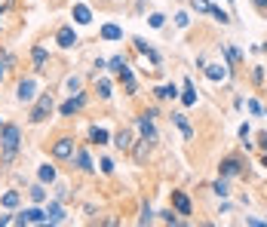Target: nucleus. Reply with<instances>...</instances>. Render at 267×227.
Segmentation results:
<instances>
[{"label":"nucleus","mask_w":267,"mask_h":227,"mask_svg":"<svg viewBox=\"0 0 267 227\" xmlns=\"http://www.w3.org/2000/svg\"><path fill=\"white\" fill-rule=\"evenodd\" d=\"M203 74H206L212 83H221V80L228 77V68H224V65H209V61H206V65H203Z\"/></svg>","instance_id":"19"},{"label":"nucleus","mask_w":267,"mask_h":227,"mask_svg":"<svg viewBox=\"0 0 267 227\" xmlns=\"http://www.w3.org/2000/svg\"><path fill=\"white\" fill-rule=\"evenodd\" d=\"M157 215H154V209L148 206V203H141V215H138V224H151Z\"/></svg>","instance_id":"35"},{"label":"nucleus","mask_w":267,"mask_h":227,"mask_svg":"<svg viewBox=\"0 0 267 227\" xmlns=\"http://www.w3.org/2000/svg\"><path fill=\"white\" fill-rule=\"evenodd\" d=\"M0 126H3V123H0Z\"/></svg>","instance_id":"51"},{"label":"nucleus","mask_w":267,"mask_h":227,"mask_svg":"<svg viewBox=\"0 0 267 227\" xmlns=\"http://www.w3.org/2000/svg\"><path fill=\"white\" fill-rule=\"evenodd\" d=\"M55 178H58V172H55V166H49V163H43V166L37 169V181H43V184H55Z\"/></svg>","instance_id":"25"},{"label":"nucleus","mask_w":267,"mask_h":227,"mask_svg":"<svg viewBox=\"0 0 267 227\" xmlns=\"http://www.w3.org/2000/svg\"><path fill=\"white\" fill-rule=\"evenodd\" d=\"M228 3H231V6H234V3H237V0H228Z\"/></svg>","instance_id":"49"},{"label":"nucleus","mask_w":267,"mask_h":227,"mask_svg":"<svg viewBox=\"0 0 267 227\" xmlns=\"http://www.w3.org/2000/svg\"><path fill=\"white\" fill-rule=\"evenodd\" d=\"M52 191H55V200H58V203H65V200H71V191H68V184H55Z\"/></svg>","instance_id":"38"},{"label":"nucleus","mask_w":267,"mask_h":227,"mask_svg":"<svg viewBox=\"0 0 267 227\" xmlns=\"http://www.w3.org/2000/svg\"><path fill=\"white\" fill-rule=\"evenodd\" d=\"M132 46H135V49H138L141 55H148V49H151V43H148L145 37H132Z\"/></svg>","instance_id":"39"},{"label":"nucleus","mask_w":267,"mask_h":227,"mask_svg":"<svg viewBox=\"0 0 267 227\" xmlns=\"http://www.w3.org/2000/svg\"><path fill=\"white\" fill-rule=\"evenodd\" d=\"M135 126H138V132H141V138H148L151 145H157L160 141V132H157V126H154V120L151 117H135Z\"/></svg>","instance_id":"8"},{"label":"nucleus","mask_w":267,"mask_h":227,"mask_svg":"<svg viewBox=\"0 0 267 227\" xmlns=\"http://www.w3.org/2000/svg\"><path fill=\"white\" fill-rule=\"evenodd\" d=\"M141 114H145V117H151V120H157V117H160V108H157V105H151V108H145Z\"/></svg>","instance_id":"43"},{"label":"nucleus","mask_w":267,"mask_h":227,"mask_svg":"<svg viewBox=\"0 0 267 227\" xmlns=\"http://www.w3.org/2000/svg\"><path fill=\"white\" fill-rule=\"evenodd\" d=\"M243 172H246V160H243L240 154H228V157L218 163V175L228 178V181L237 178V175H243Z\"/></svg>","instance_id":"3"},{"label":"nucleus","mask_w":267,"mask_h":227,"mask_svg":"<svg viewBox=\"0 0 267 227\" xmlns=\"http://www.w3.org/2000/svg\"><path fill=\"white\" fill-rule=\"evenodd\" d=\"M111 141V132L105 126H89V145H108Z\"/></svg>","instance_id":"22"},{"label":"nucleus","mask_w":267,"mask_h":227,"mask_svg":"<svg viewBox=\"0 0 267 227\" xmlns=\"http://www.w3.org/2000/svg\"><path fill=\"white\" fill-rule=\"evenodd\" d=\"M46 224H65V209H61L58 200H52L46 206Z\"/></svg>","instance_id":"16"},{"label":"nucleus","mask_w":267,"mask_h":227,"mask_svg":"<svg viewBox=\"0 0 267 227\" xmlns=\"http://www.w3.org/2000/svg\"><path fill=\"white\" fill-rule=\"evenodd\" d=\"M261 49H264V52H267V43H264V46H261Z\"/></svg>","instance_id":"50"},{"label":"nucleus","mask_w":267,"mask_h":227,"mask_svg":"<svg viewBox=\"0 0 267 227\" xmlns=\"http://www.w3.org/2000/svg\"><path fill=\"white\" fill-rule=\"evenodd\" d=\"M52 108H55V95L52 92H40V98L34 101V108H31V114H28V123H43L49 114H52Z\"/></svg>","instance_id":"2"},{"label":"nucleus","mask_w":267,"mask_h":227,"mask_svg":"<svg viewBox=\"0 0 267 227\" xmlns=\"http://www.w3.org/2000/svg\"><path fill=\"white\" fill-rule=\"evenodd\" d=\"M3 224H12V215H0V227Z\"/></svg>","instance_id":"48"},{"label":"nucleus","mask_w":267,"mask_h":227,"mask_svg":"<svg viewBox=\"0 0 267 227\" xmlns=\"http://www.w3.org/2000/svg\"><path fill=\"white\" fill-rule=\"evenodd\" d=\"M74 138H68V135H61L58 141H52V160H71L74 157Z\"/></svg>","instance_id":"7"},{"label":"nucleus","mask_w":267,"mask_h":227,"mask_svg":"<svg viewBox=\"0 0 267 227\" xmlns=\"http://www.w3.org/2000/svg\"><path fill=\"white\" fill-rule=\"evenodd\" d=\"M132 141H135V138H132V132H129V129H120V132L114 135V148H117V151H123V154L132 148Z\"/></svg>","instance_id":"23"},{"label":"nucleus","mask_w":267,"mask_h":227,"mask_svg":"<svg viewBox=\"0 0 267 227\" xmlns=\"http://www.w3.org/2000/svg\"><path fill=\"white\" fill-rule=\"evenodd\" d=\"M15 61V55L12 52H0V83H3V77H6V68Z\"/></svg>","instance_id":"34"},{"label":"nucleus","mask_w":267,"mask_h":227,"mask_svg":"<svg viewBox=\"0 0 267 227\" xmlns=\"http://www.w3.org/2000/svg\"><path fill=\"white\" fill-rule=\"evenodd\" d=\"M98 37H101V40H108V43L123 40V28H120V25H114V22H105V25H101V31H98Z\"/></svg>","instance_id":"14"},{"label":"nucleus","mask_w":267,"mask_h":227,"mask_svg":"<svg viewBox=\"0 0 267 227\" xmlns=\"http://www.w3.org/2000/svg\"><path fill=\"white\" fill-rule=\"evenodd\" d=\"M154 98H157V101L178 98V86H175V83H163V86H157V89H154Z\"/></svg>","instance_id":"20"},{"label":"nucleus","mask_w":267,"mask_h":227,"mask_svg":"<svg viewBox=\"0 0 267 227\" xmlns=\"http://www.w3.org/2000/svg\"><path fill=\"white\" fill-rule=\"evenodd\" d=\"M175 25H178V28H188V25H191V15H188L184 9H181V12H175Z\"/></svg>","instance_id":"42"},{"label":"nucleus","mask_w":267,"mask_h":227,"mask_svg":"<svg viewBox=\"0 0 267 227\" xmlns=\"http://www.w3.org/2000/svg\"><path fill=\"white\" fill-rule=\"evenodd\" d=\"M126 68H129L126 55H114V58H108V71H111V74H117V77H120V74H123Z\"/></svg>","instance_id":"26"},{"label":"nucleus","mask_w":267,"mask_h":227,"mask_svg":"<svg viewBox=\"0 0 267 227\" xmlns=\"http://www.w3.org/2000/svg\"><path fill=\"white\" fill-rule=\"evenodd\" d=\"M188 3L197 15H209V9H212V0H188Z\"/></svg>","instance_id":"31"},{"label":"nucleus","mask_w":267,"mask_h":227,"mask_svg":"<svg viewBox=\"0 0 267 227\" xmlns=\"http://www.w3.org/2000/svg\"><path fill=\"white\" fill-rule=\"evenodd\" d=\"M160 221H163V224H181V218H178L175 209H163V212H160Z\"/></svg>","instance_id":"33"},{"label":"nucleus","mask_w":267,"mask_h":227,"mask_svg":"<svg viewBox=\"0 0 267 227\" xmlns=\"http://www.w3.org/2000/svg\"><path fill=\"white\" fill-rule=\"evenodd\" d=\"M80 86H83V80H80L77 74H71V77L65 80V89H68V95H74V92H80Z\"/></svg>","instance_id":"32"},{"label":"nucleus","mask_w":267,"mask_h":227,"mask_svg":"<svg viewBox=\"0 0 267 227\" xmlns=\"http://www.w3.org/2000/svg\"><path fill=\"white\" fill-rule=\"evenodd\" d=\"M22 148V126L18 123H3L0 126V166H12Z\"/></svg>","instance_id":"1"},{"label":"nucleus","mask_w":267,"mask_h":227,"mask_svg":"<svg viewBox=\"0 0 267 227\" xmlns=\"http://www.w3.org/2000/svg\"><path fill=\"white\" fill-rule=\"evenodd\" d=\"M28 197H31V203H37V206H40V203H46V200H49V191H46V184H43V181H37V184H31V188H28Z\"/></svg>","instance_id":"21"},{"label":"nucleus","mask_w":267,"mask_h":227,"mask_svg":"<svg viewBox=\"0 0 267 227\" xmlns=\"http://www.w3.org/2000/svg\"><path fill=\"white\" fill-rule=\"evenodd\" d=\"M55 43H58L61 49H74V46L80 43V37H77L74 25H61V28L55 31Z\"/></svg>","instance_id":"6"},{"label":"nucleus","mask_w":267,"mask_h":227,"mask_svg":"<svg viewBox=\"0 0 267 227\" xmlns=\"http://www.w3.org/2000/svg\"><path fill=\"white\" fill-rule=\"evenodd\" d=\"M46 58H49V49L46 46H31V65H34V71H46Z\"/></svg>","instance_id":"13"},{"label":"nucleus","mask_w":267,"mask_h":227,"mask_svg":"<svg viewBox=\"0 0 267 227\" xmlns=\"http://www.w3.org/2000/svg\"><path fill=\"white\" fill-rule=\"evenodd\" d=\"M98 166H101V175H114V169H117L111 157H101V163H98Z\"/></svg>","instance_id":"40"},{"label":"nucleus","mask_w":267,"mask_h":227,"mask_svg":"<svg viewBox=\"0 0 267 227\" xmlns=\"http://www.w3.org/2000/svg\"><path fill=\"white\" fill-rule=\"evenodd\" d=\"M25 212V218H28V224H46V209H40L37 203L31 206V209H22Z\"/></svg>","instance_id":"24"},{"label":"nucleus","mask_w":267,"mask_h":227,"mask_svg":"<svg viewBox=\"0 0 267 227\" xmlns=\"http://www.w3.org/2000/svg\"><path fill=\"white\" fill-rule=\"evenodd\" d=\"M209 15H212L215 22H221V25H231V22H234V15H231L228 9H221V6H215V3H212V9H209Z\"/></svg>","instance_id":"29"},{"label":"nucleus","mask_w":267,"mask_h":227,"mask_svg":"<svg viewBox=\"0 0 267 227\" xmlns=\"http://www.w3.org/2000/svg\"><path fill=\"white\" fill-rule=\"evenodd\" d=\"M132 160H135V166H145V160H148V154H151V141L148 138H138V141H132Z\"/></svg>","instance_id":"12"},{"label":"nucleus","mask_w":267,"mask_h":227,"mask_svg":"<svg viewBox=\"0 0 267 227\" xmlns=\"http://www.w3.org/2000/svg\"><path fill=\"white\" fill-rule=\"evenodd\" d=\"M258 145H261V151H267V132H261V135H258Z\"/></svg>","instance_id":"47"},{"label":"nucleus","mask_w":267,"mask_h":227,"mask_svg":"<svg viewBox=\"0 0 267 227\" xmlns=\"http://www.w3.org/2000/svg\"><path fill=\"white\" fill-rule=\"evenodd\" d=\"M71 15H74V22H77V25H89V22H92V9H89L86 3H74Z\"/></svg>","instance_id":"18"},{"label":"nucleus","mask_w":267,"mask_h":227,"mask_svg":"<svg viewBox=\"0 0 267 227\" xmlns=\"http://www.w3.org/2000/svg\"><path fill=\"white\" fill-rule=\"evenodd\" d=\"M249 77H252V83H255V86H264V65H255Z\"/></svg>","instance_id":"36"},{"label":"nucleus","mask_w":267,"mask_h":227,"mask_svg":"<svg viewBox=\"0 0 267 227\" xmlns=\"http://www.w3.org/2000/svg\"><path fill=\"white\" fill-rule=\"evenodd\" d=\"M249 3H252V6H255L261 15H267V0H249Z\"/></svg>","instance_id":"44"},{"label":"nucleus","mask_w":267,"mask_h":227,"mask_svg":"<svg viewBox=\"0 0 267 227\" xmlns=\"http://www.w3.org/2000/svg\"><path fill=\"white\" fill-rule=\"evenodd\" d=\"M148 25H151V28H163V25H166V15H163V12H151V15H148Z\"/></svg>","instance_id":"37"},{"label":"nucleus","mask_w":267,"mask_h":227,"mask_svg":"<svg viewBox=\"0 0 267 227\" xmlns=\"http://www.w3.org/2000/svg\"><path fill=\"white\" fill-rule=\"evenodd\" d=\"M221 58H224L228 74H237L240 65H243V49H237V46H231V43H221Z\"/></svg>","instance_id":"4"},{"label":"nucleus","mask_w":267,"mask_h":227,"mask_svg":"<svg viewBox=\"0 0 267 227\" xmlns=\"http://www.w3.org/2000/svg\"><path fill=\"white\" fill-rule=\"evenodd\" d=\"M18 203H22V194H18V191H6V194L0 197V206H3V209H15Z\"/></svg>","instance_id":"28"},{"label":"nucleus","mask_w":267,"mask_h":227,"mask_svg":"<svg viewBox=\"0 0 267 227\" xmlns=\"http://www.w3.org/2000/svg\"><path fill=\"white\" fill-rule=\"evenodd\" d=\"M169 120H172V123H175V126L181 129V135H184V141H191V138H194V126L188 123V114H181V111H178V114H172Z\"/></svg>","instance_id":"17"},{"label":"nucleus","mask_w":267,"mask_h":227,"mask_svg":"<svg viewBox=\"0 0 267 227\" xmlns=\"http://www.w3.org/2000/svg\"><path fill=\"white\" fill-rule=\"evenodd\" d=\"M34 95H37V80H34V77L18 80V86H15V98H18V101H34Z\"/></svg>","instance_id":"9"},{"label":"nucleus","mask_w":267,"mask_h":227,"mask_svg":"<svg viewBox=\"0 0 267 227\" xmlns=\"http://www.w3.org/2000/svg\"><path fill=\"white\" fill-rule=\"evenodd\" d=\"M95 92H98V98H105V101H108V98L114 95V86H111V80H108V77H98V80H95Z\"/></svg>","instance_id":"27"},{"label":"nucleus","mask_w":267,"mask_h":227,"mask_svg":"<svg viewBox=\"0 0 267 227\" xmlns=\"http://www.w3.org/2000/svg\"><path fill=\"white\" fill-rule=\"evenodd\" d=\"M172 209L178 215H194V203H191V197L184 191H172Z\"/></svg>","instance_id":"10"},{"label":"nucleus","mask_w":267,"mask_h":227,"mask_svg":"<svg viewBox=\"0 0 267 227\" xmlns=\"http://www.w3.org/2000/svg\"><path fill=\"white\" fill-rule=\"evenodd\" d=\"M178 95H181V105H184V108H194V105H197V89H194V80H191V77L181 83V92H178Z\"/></svg>","instance_id":"15"},{"label":"nucleus","mask_w":267,"mask_h":227,"mask_svg":"<svg viewBox=\"0 0 267 227\" xmlns=\"http://www.w3.org/2000/svg\"><path fill=\"white\" fill-rule=\"evenodd\" d=\"M71 163H74V169H77V172H86V175H89V172L95 169V166H92V157H89V151H86V148H80V151H74V157H71Z\"/></svg>","instance_id":"11"},{"label":"nucleus","mask_w":267,"mask_h":227,"mask_svg":"<svg viewBox=\"0 0 267 227\" xmlns=\"http://www.w3.org/2000/svg\"><path fill=\"white\" fill-rule=\"evenodd\" d=\"M246 108H249V111H252L255 117H264V108L258 105V98H249V101H246Z\"/></svg>","instance_id":"41"},{"label":"nucleus","mask_w":267,"mask_h":227,"mask_svg":"<svg viewBox=\"0 0 267 227\" xmlns=\"http://www.w3.org/2000/svg\"><path fill=\"white\" fill-rule=\"evenodd\" d=\"M86 101H89V95H86V92H74L68 101H61L58 114H61V117H74L77 111H83V108H86Z\"/></svg>","instance_id":"5"},{"label":"nucleus","mask_w":267,"mask_h":227,"mask_svg":"<svg viewBox=\"0 0 267 227\" xmlns=\"http://www.w3.org/2000/svg\"><path fill=\"white\" fill-rule=\"evenodd\" d=\"M212 194H215V197H221V200H228V197H231V184H228V178L212 181Z\"/></svg>","instance_id":"30"},{"label":"nucleus","mask_w":267,"mask_h":227,"mask_svg":"<svg viewBox=\"0 0 267 227\" xmlns=\"http://www.w3.org/2000/svg\"><path fill=\"white\" fill-rule=\"evenodd\" d=\"M92 68H95V77H98V74L108 68V61H105V58H95V65H92Z\"/></svg>","instance_id":"46"},{"label":"nucleus","mask_w":267,"mask_h":227,"mask_svg":"<svg viewBox=\"0 0 267 227\" xmlns=\"http://www.w3.org/2000/svg\"><path fill=\"white\" fill-rule=\"evenodd\" d=\"M237 132H240V141H243V138H249V135H252V126H249V123H243Z\"/></svg>","instance_id":"45"}]
</instances>
